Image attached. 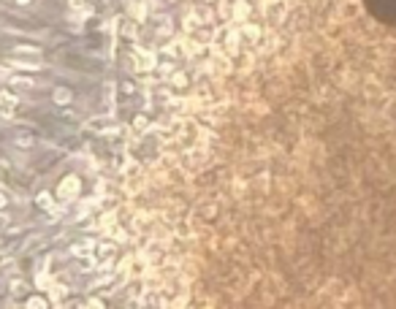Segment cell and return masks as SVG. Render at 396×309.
Returning <instances> with one entry per match:
<instances>
[{
	"mask_svg": "<svg viewBox=\"0 0 396 309\" xmlns=\"http://www.w3.org/2000/svg\"><path fill=\"white\" fill-rule=\"evenodd\" d=\"M11 60L19 62V68H38L41 65V52L33 47H19L11 52Z\"/></svg>",
	"mask_w": 396,
	"mask_h": 309,
	"instance_id": "cell-1",
	"label": "cell"
},
{
	"mask_svg": "<svg viewBox=\"0 0 396 309\" xmlns=\"http://www.w3.org/2000/svg\"><path fill=\"white\" fill-rule=\"evenodd\" d=\"M79 190H82V182H79V176L71 174L57 185V198H60V201H71V198L79 196Z\"/></svg>",
	"mask_w": 396,
	"mask_h": 309,
	"instance_id": "cell-2",
	"label": "cell"
},
{
	"mask_svg": "<svg viewBox=\"0 0 396 309\" xmlns=\"http://www.w3.org/2000/svg\"><path fill=\"white\" fill-rule=\"evenodd\" d=\"M283 14H285V3H283V0H269V3H266L269 22H280V19H283Z\"/></svg>",
	"mask_w": 396,
	"mask_h": 309,
	"instance_id": "cell-3",
	"label": "cell"
},
{
	"mask_svg": "<svg viewBox=\"0 0 396 309\" xmlns=\"http://www.w3.org/2000/svg\"><path fill=\"white\" fill-rule=\"evenodd\" d=\"M112 128H117V125L109 117H98V119H90L87 122V130H95V133H103V130H112Z\"/></svg>",
	"mask_w": 396,
	"mask_h": 309,
	"instance_id": "cell-4",
	"label": "cell"
},
{
	"mask_svg": "<svg viewBox=\"0 0 396 309\" xmlns=\"http://www.w3.org/2000/svg\"><path fill=\"white\" fill-rule=\"evenodd\" d=\"M236 49H239V33L236 30H228L226 33V52H228V54H233Z\"/></svg>",
	"mask_w": 396,
	"mask_h": 309,
	"instance_id": "cell-5",
	"label": "cell"
},
{
	"mask_svg": "<svg viewBox=\"0 0 396 309\" xmlns=\"http://www.w3.org/2000/svg\"><path fill=\"white\" fill-rule=\"evenodd\" d=\"M136 60H139V68H155V57L152 54H147V52H139V54H136Z\"/></svg>",
	"mask_w": 396,
	"mask_h": 309,
	"instance_id": "cell-6",
	"label": "cell"
},
{
	"mask_svg": "<svg viewBox=\"0 0 396 309\" xmlns=\"http://www.w3.org/2000/svg\"><path fill=\"white\" fill-rule=\"evenodd\" d=\"M68 101H71V90L60 87V90L55 93V103H60V106H62V103H68Z\"/></svg>",
	"mask_w": 396,
	"mask_h": 309,
	"instance_id": "cell-7",
	"label": "cell"
},
{
	"mask_svg": "<svg viewBox=\"0 0 396 309\" xmlns=\"http://www.w3.org/2000/svg\"><path fill=\"white\" fill-rule=\"evenodd\" d=\"M25 307H30V309H44V307H49V304H47V299H41V296H33V299H27Z\"/></svg>",
	"mask_w": 396,
	"mask_h": 309,
	"instance_id": "cell-8",
	"label": "cell"
},
{
	"mask_svg": "<svg viewBox=\"0 0 396 309\" xmlns=\"http://www.w3.org/2000/svg\"><path fill=\"white\" fill-rule=\"evenodd\" d=\"M8 82H11V87H33V82L25 76H11Z\"/></svg>",
	"mask_w": 396,
	"mask_h": 309,
	"instance_id": "cell-9",
	"label": "cell"
},
{
	"mask_svg": "<svg viewBox=\"0 0 396 309\" xmlns=\"http://www.w3.org/2000/svg\"><path fill=\"white\" fill-rule=\"evenodd\" d=\"M8 117H14V106H8V103L0 98V119H8Z\"/></svg>",
	"mask_w": 396,
	"mask_h": 309,
	"instance_id": "cell-10",
	"label": "cell"
},
{
	"mask_svg": "<svg viewBox=\"0 0 396 309\" xmlns=\"http://www.w3.org/2000/svg\"><path fill=\"white\" fill-rule=\"evenodd\" d=\"M95 253H98V258H114V244H101Z\"/></svg>",
	"mask_w": 396,
	"mask_h": 309,
	"instance_id": "cell-11",
	"label": "cell"
},
{
	"mask_svg": "<svg viewBox=\"0 0 396 309\" xmlns=\"http://www.w3.org/2000/svg\"><path fill=\"white\" fill-rule=\"evenodd\" d=\"M0 98L8 103V106H16V103H19V101H16V95L11 93V90H3V93H0Z\"/></svg>",
	"mask_w": 396,
	"mask_h": 309,
	"instance_id": "cell-12",
	"label": "cell"
},
{
	"mask_svg": "<svg viewBox=\"0 0 396 309\" xmlns=\"http://www.w3.org/2000/svg\"><path fill=\"white\" fill-rule=\"evenodd\" d=\"M36 201H38V206H44V209H52V196H49V193H41Z\"/></svg>",
	"mask_w": 396,
	"mask_h": 309,
	"instance_id": "cell-13",
	"label": "cell"
},
{
	"mask_svg": "<svg viewBox=\"0 0 396 309\" xmlns=\"http://www.w3.org/2000/svg\"><path fill=\"white\" fill-rule=\"evenodd\" d=\"M11 293H14V296H22V293H25V285H22L19 279H14V282H11Z\"/></svg>",
	"mask_w": 396,
	"mask_h": 309,
	"instance_id": "cell-14",
	"label": "cell"
},
{
	"mask_svg": "<svg viewBox=\"0 0 396 309\" xmlns=\"http://www.w3.org/2000/svg\"><path fill=\"white\" fill-rule=\"evenodd\" d=\"M242 33H244L247 38H258V27H255V25H244Z\"/></svg>",
	"mask_w": 396,
	"mask_h": 309,
	"instance_id": "cell-15",
	"label": "cell"
},
{
	"mask_svg": "<svg viewBox=\"0 0 396 309\" xmlns=\"http://www.w3.org/2000/svg\"><path fill=\"white\" fill-rule=\"evenodd\" d=\"M16 147L27 150V147H33V139H30V136H19V139H16Z\"/></svg>",
	"mask_w": 396,
	"mask_h": 309,
	"instance_id": "cell-16",
	"label": "cell"
},
{
	"mask_svg": "<svg viewBox=\"0 0 396 309\" xmlns=\"http://www.w3.org/2000/svg\"><path fill=\"white\" fill-rule=\"evenodd\" d=\"M65 299V288H52V301H60Z\"/></svg>",
	"mask_w": 396,
	"mask_h": 309,
	"instance_id": "cell-17",
	"label": "cell"
},
{
	"mask_svg": "<svg viewBox=\"0 0 396 309\" xmlns=\"http://www.w3.org/2000/svg\"><path fill=\"white\" fill-rule=\"evenodd\" d=\"M71 8H76V11H90V5L84 3V0H71Z\"/></svg>",
	"mask_w": 396,
	"mask_h": 309,
	"instance_id": "cell-18",
	"label": "cell"
},
{
	"mask_svg": "<svg viewBox=\"0 0 396 309\" xmlns=\"http://www.w3.org/2000/svg\"><path fill=\"white\" fill-rule=\"evenodd\" d=\"M95 260H98V258H84V260H82V268H87V271H90V268H95V266H98Z\"/></svg>",
	"mask_w": 396,
	"mask_h": 309,
	"instance_id": "cell-19",
	"label": "cell"
},
{
	"mask_svg": "<svg viewBox=\"0 0 396 309\" xmlns=\"http://www.w3.org/2000/svg\"><path fill=\"white\" fill-rule=\"evenodd\" d=\"M90 250V244H76V247H73V255H84Z\"/></svg>",
	"mask_w": 396,
	"mask_h": 309,
	"instance_id": "cell-20",
	"label": "cell"
},
{
	"mask_svg": "<svg viewBox=\"0 0 396 309\" xmlns=\"http://www.w3.org/2000/svg\"><path fill=\"white\" fill-rule=\"evenodd\" d=\"M193 16H198V19H209V11H206V8H196V11H193Z\"/></svg>",
	"mask_w": 396,
	"mask_h": 309,
	"instance_id": "cell-21",
	"label": "cell"
},
{
	"mask_svg": "<svg viewBox=\"0 0 396 309\" xmlns=\"http://www.w3.org/2000/svg\"><path fill=\"white\" fill-rule=\"evenodd\" d=\"M84 307H93V309H98V307H103V301H101V299H90Z\"/></svg>",
	"mask_w": 396,
	"mask_h": 309,
	"instance_id": "cell-22",
	"label": "cell"
},
{
	"mask_svg": "<svg viewBox=\"0 0 396 309\" xmlns=\"http://www.w3.org/2000/svg\"><path fill=\"white\" fill-rule=\"evenodd\" d=\"M5 201H8V198H5V193L0 190V209H3V206H5Z\"/></svg>",
	"mask_w": 396,
	"mask_h": 309,
	"instance_id": "cell-23",
	"label": "cell"
},
{
	"mask_svg": "<svg viewBox=\"0 0 396 309\" xmlns=\"http://www.w3.org/2000/svg\"><path fill=\"white\" fill-rule=\"evenodd\" d=\"M16 3H19V5H30L33 0H16Z\"/></svg>",
	"mask_w": 396,
	"mask_h": 309,
	"instance_id": "cell-24",
	"label": "cell"
}]
</instances>
